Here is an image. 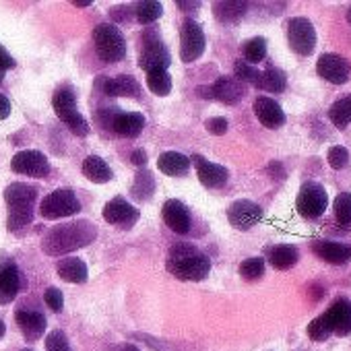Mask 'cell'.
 <instances>
[{"mask_svg":"<svg viewBox=\"0 0 351 351\" xmlns=\"http://www.w3.org/2000/svg\"><path fill=\"white\" fill-rule=\"evenodd\" d=\"M324 314L330 322L332 332H337L339 337L351 335V302L347 298H337Z\"/></svg>","mask_w":351,"mask_h":351,"instance_id":"cell-17","label":"cell"},{"mask_svg":"<svg viewBox=\"0 0 351 351\" xmlns=\"http://www.w3.org/2000/svg\"><path fill=\"white\" fill-rule=\"evenodd\" d=\"M145 126V116L138 112H128V114H114L112 118V128L116 134L124 138H134L143 132Z\"/></svg>","mask_w":351,"mask_h":351,"instance_id":"cell-22","label":"cell"},{"mask_svg":"<svg viewBox=\"0 0 351 351\" xmlns=\"http://www.w3.org/2000/svg\"><path fill=\"white\" fill-rule=\"evenodd\" d=\"M347 21H349V25H351V7H349V11H347Z\"/></svg>","mask_w":351,"mask_h":351,"instance_id":"cell-52","label":"cell"},{"mask_svg":"<svg viewBox=\"0 0 351 351\" xmlns=\"http://www.w3.org/2000/svg\"><path fill=\"white\" fill-rule=\"evenodd\" d=\"M23 351H32V349H23Z\"/></svg>","mask_w":351,"mask_h":351,"instance_id":"cell-54","label":"cell"},{"mask_svg":"<svg viewBox=\"0 0 351 351\" xmlns=\"http://www.w3.org/2000/svg\"><path fill=\"white\" fill-rule=\"evenodd\" d=\"M205 52V34L203 27L193 21L186 19L180 27V56L184 62H195L203 56Z\"/></svg>","mask_w":351,"mask_h":351,"instance_id":"cell-9","label":"cell"},{"mask_svg":"<svg viewBox=\"0 0 351 351\" xmlns=\"http://www.w3.org/2000/svg\"><path fill=\"white\" fill-rule=\"evenodd\" d=\"M330 335H332V328H330V322H328L326 314L316 316V318L308 324V337H310L312 341H316V343L326 341Z\"/></svg>","mask_w":351,"mask_h":351,"instance_id":"cell-38","label":"cell"},{"mask_svg":"<svg viewBox=\"0 0 351 351\" xmlns=\"http://www.w3.org/2000/svg\"><path fill=\"white\" fill-rule=\"evenodd\" d=\"M326 207H328V197L324 186H320L318 182H304L295 201L298 213L306 219H318L320 215H324Z\"/></svg>","mask_w":351,"mask_h":351,"instance_id":"cell-6","label":"cell"},{"mask_svg":"<svg viewBox=\"0 0 351 351\" xmlns=\"http://www.w3.org/2000/svg\"><path fill=\"white\" fill-rule=\"evenodd\" d=\"M211 97L219 99L221 104L234 106L244 97V85L236 79V77H219L211 87Z\"/></svg>","mask_w":351,"mask_h":351,"instance_id":"cell-18","label":"cell"},{"mask_svg":"<svg viewBox=\"0 0 351 351\" xmlns=\"http://www.w3.org/2000/svg\"><path fill=\"white\" fill-rule=\"evenodd\" d=\"M287 42L289 48L300 56H310L316 48L314 25L306 17H293L287 23Z\"/></svg>","mask_w":351,"mask_h":351,"instance_id":"cell-7","label":"cell"},{"mask_svg":"<svg viewBox=\"0 0 351 351\" xmlns=\"http://www.w3.org/2000/svg\"><path fill=\"white\" fill-rule=\"evenodd\" d=\"M254 116L258 118V122L263 126H267L271 130L281 128L285 124V114H283L281 106L267 95H261L254 99Z\"/></svg>","mask_w":351,"mask_h":351,"instance_id":"cell-16","label":"cell"},{"mask_svg":"<svg viewBox=\"0 0 351 351\" xmlns=\"http://www.w3.org/2000/svg\"><path fill=\"white\" fill-rule=\"evenodd\" d=\"M132 13L141 25H151L161 17L163 7H161V3H157V0H141V3L134 5Z\"/></svg>","mask_w":351,"mask_h":351,"instance_id":"cell-31","label":"cell"},{"mask_svg":"<svg viewBox=\"0 0 351 351\" xmlns=\"http://www.w3.org/2000/svg\"><path fill=\"white\" fill-rule=\"evenodd\" d=\"M167 271L180 281H203L211 271V261L191 244H178L169 250Z\"/></svg>","mask_w":351,"mask_h":351,"instance_id":"cell-2","label":"cell"},{"mask_svg":"<svg viewBox=\"0 0 351 351\" xmlns=\"http://www.w3.org/2000/svg\"><path fill=\"white\" fill-rule=\"evenodd\" d=\"M328 118H330V122H332L337 128L349 126V124H351V95L337 99V101L330 106V110H328Z\"/></svg>","mask_w":351,"mask_h":351,"instance_id":"cell-32","label":"cell"},{"mask_svg":"<svg viewBox=\"0 0 351 351\" xmlns=\"http://www.w3.org/2000/svg\"><path fill=\"white\" fill-rule=\"evenodd\" d=\"M153 191H155V180H153V173L147 171V169H141L136 176H134V182H132V197L134 201L138 203H145L153 197Z\"/></svg>","mask_w":351,"mask_h":351,"instance_id":"cell-30","label":"cell"},{"mask_svg":"<svg viewBox=\"0 0 351 351\" xmlns=\"http://www.w3.org/2000/svg\"><path fill=\"white\" fill-rule=\"evenodd\" d=\"M300 254H298V248L295 246H289V244H279V246H273L269 250V263L273 265V269L277 271H287L291 269L295 263H298Z\"/></svg>","mask_w":351,"mask_h":351,"instance_id":"cell-29","label":"cell"},{"mask_svg":"<svg viewBox=\"0 0 351 351\" xmlns=\"http://www.w3.org/2000/svg\"><path fill=\"white\" fill-rule=\"evenodd\" d=\"M234 71H236V79L240 83H250L256 89L261 87V71H256L252 64H248L244 60H238L236 66H234Z\"/></svg>","mask_w":351,"mask_h":351,"instance_id":"cell-40","label":"cell"},{"mask_svg":"<svg viewBox=\"0 0 351 351\" xmlns=\"http://www.w3.org/2000/svg\"><path fill=\"white\" fill-rule=\"evenodd\" d=\"M7 69H15V58L0 46V71H7Z\"/></svg>","mask_w":351,"mask_h":351,"instance_id":"cell-45","label":"cell"},{"mask_svg":"<svg viewBox=\"0 0 351 351\" xmlns=\"http://www.w3.org/2000/svg\"><path fill=\"white\" fill-rule=\"evenodd\" d=\"M104 219L112 226L130 228L138 219V211L122 197H114L104 207Z\"/></svg>","mask_w":351,"mask_h":351,"instance_id":"cell-15","label":"cell"},{"mask_svg":"<svg viewBox=\"0 0 351 351\" xmlns=\"http://www.w3.org/2000/svg\"><path fill=\"white\" fill-rule=\"evenodd\" d=\"M312 250L318 258L330 265H347L351 261V246H345V244L320 240V242H314Z\"/></svg>","mask_w":351,"mask_h":351,"instance_id":"cell-21","label":"cell"},{"mask_svg":"<svg viewBox=\"0 0 351 351\" xmlns=\"http://www.w3.org/2000/svg\"><path fill=\"white\" fill-rule=\"evenodd\" d=\"M326 159H328V165H330L332 169H343V167H347V163H349V151H347L345 147H341V145L330 147L328 153H326Z\"/></svg>","mask_w":351,"mask_h":351,"instance_id":"cell-41","label":"cell"},{"mask_svg":"<svg viewBox=\"0 0 351 351\" xmlns=\"http://www.w3.org/2000/svg\"><path fill=\"white\" fill-rule=\"evenodd\" d=\"M118 351H138V347H134V345L126 343V345H120V347H118Z\"/></svg>","mask_w":351,"mask_h":351,"instance_id":"cell-50","label":"cell"},{"mask_svg":"<svg viewBox=\"0 0 351 351\" xmlns=\"http://www.w3.org/2000/svg\"><path fill=\"white\" fill-rule=\"evenodd\" d=\"M3 79H5V71H0V83H3Z\"/></svg>","mask_w":351,"mask_h":351,"instance_id":"cell-53","label":"cell"},{"mask_svg":"<svg viewBox=\"0 0 351 351\" xmlns=\"http://www.w3.org/2000/svg\"><path fill=\"white\" fill-rule=\"evenodd\" d=\"M106 95L110 97H141V85L134 77L130 75H118L106 81L104 85Z\"/></svg>","mask_w":351,"mask_h":351,"instance_id":"cell-23","label":"cell"},{"mask_svg":"<svg viewBox=\"0 0 351 351\" xmlns=\"http://www.w3.org/2000/svg\"><path fill=\"white\" fill-rule=\"evenodd\" d=\"M246 9H248L246 3H238V0L236 3H232V0H223V3L213 5V15L217 21L232 25V23H238L246 15Z\"/></svg>","mask_w":351,"mask_h":351,"instance_id":"cell-28","label":"cell"},{"mask_svg":"<svg viewBox=\"0 0 351 351\" xmlns=\"http://www.w3.org/2000/svg\"><path fill=\"white\" fill-rule=\"evenodd\" d=\"M73 5L79 7V9H85V7H91V0H75Z\"/></svg>","mask_w":351,"mask_h":351,"instance_id":"cell-49","label":"cell"},{"mask_svg":"<svg viewBox=\"0 0 351 351\" xmlns=\"http://www.w3.org/2000/svg\"><path fill=\"white\" fill-rule=\"evenodd\" d=\"M161 217H163L165 226H167L171 232H176V234L184 236V234L191 232V221H193V219H191V211H189L186 205H184L182 201H178V199H169V201L163 203V207H161Z\"/></svg>","mask_w":351,"mask_h":351,"instance_id":"cell-12","label":"cell"},{"mask_svg":"<svg viewBox=\"0 0 351 351\" xmlns=\"http://www.w3.org/2000/svg\"><path fill=\"white\" fill-rule=\"evenodd\" d=\"M285 85H287V77L283 71L271 66L265 73H261V87L258 89L269 91V93H281L285 89Z\"/></svg>","mask_w":351,"mask_h":351,"instance_id":"cell-33","label":"cell"},{"mask_svg":"<svg viewBox=\"0 0 351 351\" xmlns=\"http://www.w3.org/2000/svg\"><path fill=\"white\" fill-rule=\"evenodd\" d=\"M60 279L66 283H85L89 277V269L81 258H62L56 267Z\"/></svg>","mask_w":351,"mask_h":351,"instance_id":"cell-27","label":"cell"},{"mask_svg":"<svg viewBox=\"0 0 351 351\" xmlns=\"http://www.w3.org/2000/svg\"><path fill=\"white\" fill-rule=\"evenodd\" d=\"M130 161H132L134 165L143 167V165L147 163V153H145L143 149H134V151H132V155H130Z\"/></svg>","mask_w":351,"mask_h":351,"instance_id":"cell-47","label":"cell"},{"mask_svg":"<svg viewBox=\"0 0 351 351\" xmlns=\"http://www.w3.org/2000/svg\"><path fill=\"white\" fill-rule=\"evenodd\" d=\"M34 221V207H9L7 226L11 232H17Z\"/></svg>","mask_w":351,"mask_h":351,"instance_id":"cell-37","label":"cell"},{"mask_svg":"<svg viewBox=\"0 0 351 351\" xmlns=\"http://www.w3.org/2000/svg\"><path fill=\"white\" fill-rule=\"evenodd\" d=\"M9 116H11V101H9V97L0 93V120H7Z\"/></svg>","mask_w":351,"mask_h":351,"instance_id":"cell-46","label":"cell"},{"mask_svg":"<svg viewBox=\"0 0 351 351\" xmlns=\"http://www.w3.org/2000/svg\"><path fill=\"white\" fill-rule=\"evenodd\" d=\"M46 351H73V349L62 330H52L46 337Z\"/></svg>","mask_w":351,"mask_h":351,"instance_id":"cell-42","label":"cell"},{"mask_svg":"<svg viewBox=\"0 0 351 351\" xmlns=\"http://www.w3.org/2000/svg\"><path fill=\"white\" fill-rule=\"evenodd\" d=\"M240 275L242 279L246 281H256L265 275V258L261 256H252V258H246L242 265H240Z\"/></svg>","mask_w":351,"mask_h":351,"instance_id":"cell-39","label":"cell"},{"mask_svg":"<svg viewBox=\"0 0 351 351\" xmlns=\"http://www.w3.org/2000/svg\"><path fill=\"white\" fill-rule=\"evenodd\" d=\"M169 62H171L169 50L159 40L147 42L143 52H141V58H138V66L143 71H147V73H151V71H167Z\"/></svg>","mask_w":351,"mask_h":351,"instance_id":"cell-14","label":"cell"},{"mask_svg":"<svg viewBox=\"0 0 351 351\" xmlns=\"http://www.w3.org/2000/svg\"><path fill=\"white\" fill-rule=\"evenodd\" d=\"M316 73L332 85H343L349 79L351 64L339 54H322L316 62Z\"/></svg>","mask_w":351,"mask_h":351,"instance_id":"cell-11","label":"cell"},{"mask_svg":"<svg viewBox=\"0 0 351 351\" xmlns=\"http://www.w3.org/2000/svg\"><path fill=\"white\" fill-rule=\"evenodd\" d=\"M11 169L21 176H32V178H46L50 173V161L42 151L25 149L11 159Z\"/></svg>","mask_w":351,"mask_h":351,"instance_id":"cell-8","label":"cell"},{"mask_svg":"<svg viewBox=\"0 0 351 351\" xmlns=\"http://www.w3.org/2000/svg\"><path fill=\"white\" fill-rule=\"evenodd\" d=\"M79 211H81V203L75 197V193L69 189H58L50 193L40 205V215L44 219H62V217L77 215Z\"/></svg>","mask_w":351,"mask_h":351,"instance_id":"cell-5","label":"cell"},{"mask_svg":"<svg viewBox=\"0 0 351 351\" xmlns=\"http://www.w3.org/2000/svg\"><path fill=\"white\" fill-rule=\"evenodd\" d=\"M191 163H195L197 176H199V182H201L205 189H221V186L228 182V178H230V171H228L223 165L213 163V161H209V159H205V157H201V155H195V157L191 159Z\"/></svg>","mask_w":351,"mask_h":351,"instance_id":"cell-13","label":"cell"},{"mask_svg":"<svg viewBox=\"0 0 351 351\" xmlns=\"http://www.w3.org/2000/svg\"><path fill=\"white\" fill-rule=\"evenodd\" d=\"M15 320L23 332V337L34 343L38 341L44 330H46V316L42 312H34V310H17L15 312Z\"/></svg>","mask_w":351,"mask_h":351,"instance_id":"cell-19","label":"cell"},{"mask_svg":"<svg viewBox=\"0 0 351 351\" xmlns=\"http://www.w3.org/2000/svg\"><path fill=\"white\" fill-rule=\"evenodd\" d=\"M332 213H335V219L341 228H345V230L351 228V193H341L335 199Z\"/></svg>","mask_w":351,"mask_h":351,"instance_id":"cell-35","label":"cell"},{"mask_svg":"<svg viewBox=\"0 0 351 351\" xmlns=\"http://www.w3.org/2000/svg\"><path fill=\"white\" fill-rule=\"evenodd\" d=\"M5 201L9 207H34L38 201V189L25 182H15L7 186Z\"/></svg>","mask_w":351,"mask_h":351,"instance_id":"cell-25","label":"cell"},{"mask_svg":"<svg viewBox=\"0 0 351 351\" xmlns=\"http://www.w3.org/2000/svg\"><path fill=\"white\" fill-rule=\"evenodd\" d=\"M44 302L56 314L62 312V308H64V298H62V291L58 287H48L46 293H44Z\"/></svg>","mask_w":351,"mask_h":351,"instance_id":"cell-43","label":"cell"},{"mask_svg":"<svg viewBox=\"0 0 351 351\" xmlns=\"http://www.w3.org/2000/svg\"><path fill=\"white\" fill-rule=\"evenodd\" d=\"M267 56V40L265 38H252L244 44V62L248 64H258Z\"/></svg>","mask_w":351,"mask_h":351,"instance_id":"cell-36","label":"cell"},{"mask_svg":"<svg viewBox=\"0 0 351 351\" xmlns=\"http://www.w3.org/2000/svg\"><path fill=\"white\" fill-rule=\"evenodd\" d=\"M189 167H191V157H186L178 151H165L157 159V169L167 176H173V178L184 176L189 171Z\"/></svg>","mask_w":351,"mask_h":351,"instance_id":"cell-24","label":"cell"},{"mask_svg":"<svg viewBox=\"0 0 351 351\" xmlns=\"http://www.w3.org/2000/svg\"><path fill=\"white\" fill-rule=\"evenodd\" d=\"M97 238V228L91 221L79 219L54 226L42 238V250L48 256H64L73 250L89 246Z\"/></svg>","mask_w":351,"mask_h":351,"instance_id":"cell-1","label":"cell"},{"mask_svg":"<svg viewBox=\"0 0 351 351\" xmlns=\"http://www.w3.org/2000/svg\"><path fill=\"white\" fill-rule=\"evenodd\" d=\"M52 106L56 116L69 126V130L77 136H87L89 134V124L85 116L77 110V99L71 89H60L52 97Z\"/></svg>","mask_w":351,"mask_h":351,"instance_id":"cell-4","label":"cell"},{"mask_svg":"<svg viewBox=\"0 0 351 351\" xmlns=\"http://www.w3.org/2000/svg\"><path fill=\"white\" fill-rule=\"evenodd\" d=\"M147 87L151 89V93L165 97L171 91V77L167 71H151L147 73Z\"/></svg>","mask_w":351,"mask_h":351,"instance_id":"cell-34","label":"cell"},{"mask_svg":"<svg viewBox=\"0 0 351 351\" xmlns=\"http://www.w3.org/2000/svg\"><path fill=\"white\" fill-rule=\"evenodd\" d=\"M5 330H7V326H5V320H3V318H0V339H3Z\"/></svg>","mask_w":351,"mask_h":351,"instance_id":"cell-51","label":"cell"},{"mask_svg":"<svg viewBox=\"0 0 351 351\" xmlns=\"http://www.w3.org/2000/svg\"><path fill=\"white\" fill-rule=\"evenodd\" d=\"M21 289V273L15 265L0 267V306L11 304Z\"/></svg>","mask_w":351,"mask_h":351,"instance_id":"cell-20","label":"cell"},{"mask_svg":"<svg viewBox=\"0 0 351 351\" xmlns=\"http://www.w3.org/2000/svg\"><path fill=\"white\" fill-rule=\"evenodd\" d=\"M228 120L226 118H221V116H217V118H209L207 122H205V128L211 132V134H217V136H221V134H226L228 132Z\"/></svg>","mask_w":351,"mask_h":351,"instance_id":"cell-44","label":"cell"},{"mask_svg":"<svg viewBox=\"0 0 351 351\" xmlns=\"http://www.w3.org/2000/svg\"><path fill=\"white\" fill-rule=\"evenodd\" d=\"M93 44H95L97 56L108 64L120 62L126 56V40L122 32L118 29V25H112V23L97 25L93 29Z\"/></svg>","mask_w":351,"mask_h":351,"instance_id":"cell-3","label":"cell"},{"mask_svg":"<svg viewBox=\"0 0 351 351\" xmlns=\"http://www.w3.org/2000/svg\"><path fill=\"white\" fill-rule=\"evenodd\" d=\"M261 219H263V209L256 203L248 201V199H240V201L232 203L230 209H228V221H230V226L236 228V230H240V232L252 230Z\"/></svg>","mask_w":351,"mask_h":351,"instance_id":"cell-10","label":"cell"},{"mask_svg":"<svg viewBox=\"0 0 351 351\" xmlns=\"http://www.w3.org/2000/svg\"><path fill=\"white\" fill-rule=\"evenodd\" d=\"M176 5H178V9H184V11L201 9V3H189V0H184V3H182V0H178V3H176Z\"/></svg>","mask_w":351,"mask_h":351,"instance_id":"cell-48","label":"cell"},{"mask_svg":"<svg viewBox=\"0 0 351 351\" xmlns=\"http://www.w3.org/2000/svg\"><path fill=\"white\" fill-rule=\"evenodd\" d=\"M83 176L93 184H108L112 180V167L97 155H89L83 161Z\"/></svg>","mask_w":351,"mask_h":351,"instance_id":"cell-26","label":"cell"}]
</instances>
